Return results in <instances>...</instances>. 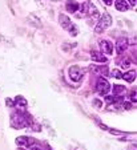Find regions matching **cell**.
I'll use <instances>...</instances> for the list:
<instances>
[{"mask_svg":"<svg viewBox=\"0 0 137 150\" xmlns=\"http://www.w3.org/2000/svg\"><path fill=\"white\" fill-rule=\"evenodd\" d=\"M33 124V121L31 120V116L26 112H17V113L12 114L11 118V125L16 129H21V127L29 126V125Z\"/></svg>","mask_w":137,"mask_h":150,"instance_id":"cell-1","label":"cell"},{"mask_svg":"<svg viewBox=\"0 0 137 150\" xmlns=\"http://www.w3.org/2000/svg\"><path fill=\"white\" fill-rule=\"evenodd\" d=\"M59 21H60L61 27H63L64 29H67L72 36H76V35L79 33L77 28L73 25V23L71 21V19H69L68 16H65V15H60V16H59Z\"/></svg>","mask_w":137,"mask_h":150,"instance_id":"cell-2","label":"cell"},{"mask_svg":"<svg viewBox=\"0 0 137 150\" xmlns=\"http://www.w3.org/2000/svg\"><path fill=\"white\" fill-rule=\"evenodd\" d=\"M112 25V17L109 13H104L103 17L100 19V21L97 23L96 28H94V33H101V32H104L108 27Z\"/></svg>","mask_w":137,"mask_h":150,"instance_id":"cell-3","label":"cell"},{"mask_svg":"<svg viewBox=\"0 0 137 150\" xmlns=\"http://www.w3.org/2000/svg\"><path fill=\"white\" fill-rule=\"evenodd\" d=\"M96 88H97V92H99V93H100V94H104V96H105V94L108 93L109 91H111V85H109V82L106 81L105 79L100 77V79L97 80Z\"/></svg>","mask_w":137,"mask_h":150,"instance_id":"cell-4","label":"cell"},{"mask_svg":"<svg viewBox=\"0 0 137 150\" xmlns=\"http://www.w3.org/2000/svg\"><path fill=\"white\" fill-rule=\"evenodd\" d=\"M69 73V77H71V80H73V81H80L81 77H83V72H81V69L79 68L77 65H73L69 68L68 71Z\"/></svg>","mask_w":137,"mask_h":150,"instance_id":"cell-5","label":"cell"},{"mask_svg":"<svg viewBox=\"0 0 137 150\" xmlns=\"http://www.w3.org/2000/svg\"><path fill=\"white\" fill-rule=\"evenodd\" d=\"M16 144L23 145V146H27V147H32L36 144V139L32 138V137H19V138L16 139Z\"/></svg>","mask_w":137,"mask_h":150,"instance_id":"cell-6","label":"cell"},{"mask_svg":"<svg viewBox=\"0 0 137 150\" xmlns=\"http://www.w3.org/2000/svg\"><path fill=\"white\" fill-rule=\"evenodd\" d=\"M126 47H128V39H126V37H120V39L117 40V44H116L117 53H124Z\"/></svg>","mask_w":137,"mask_h":150,"instance_id":"cell-7","label":"cell"},{"mask_svg":"<svg viewBox=\"0 0 137 150\" xmlns=\"http://www.w3.org/2000/svg\"><path fill=\"white\" fill-rule=\"evenodd\" d=\"M100 48H101V53L112 54V52H113V45H112L108 40H103V41H100Z\"/></svg>","mask_w":137,"mask_h":150,"instance_id":"cell-8","label":"cell"},{"mask_svg":"<svg viewBox=\"0 0 137 150\" xmlns=\"http://www.w3.org/2000/svg\"><path fill=\"white\" fill-rule=\"evenodd\" d=\"M91 59L93 61H99V62H106V57L104 56L101 52H96V51H92L91 53Z\"/></svg>","mask_w":137,"mask_h":150,"instance_id":"cell-9","label":"cell"},{"mask_svg":"<svg viewBox=\"0 0 137 150\" xmlns=\"http://www.w3.org/2000/svg\"><path fill=\"white\" fill-rule=\"evenodd\" d=\"M116 8L119 9V11H126L129 7L125 0H116Z\"/></svg>","mask_w":137,"mask_h":150,"instance_id":"cell-10","label":"cell"},{"mask_svg":"<svg viewBox=\"0 0 137 150\" xmlns=\"http://www.w3.org/2000/svg\"><path fill=\"white\" fill-rule=\"evenodd\" d=\"M123 77L128 82H133L136 80V71H129L125 74H123Z\"/></svg>","mask_w":137,"mask_h":150,"instance_id":"cell-11","label":"cell"},{"mask_svg":"<svg viewBox=\"0 0 137 150\" xmlns=\"http://www.w3.org/2000/svg\"><path fill=\"white\" fill-rule=\"evenodd\" d=\"M79 8H80V6H79L76 1H73V0H71V1L67 3V9H68L69 12H76Z\"/></svg>","mask_w":137,"mask_h":150,"instance_id":"cell-12","label":"cell"},{"mask_svg":"<svg viewBox=\"0 0 137 150\" xmlns=\"http://www.w3.org/2000/svg\"><path fill=\"white\" fill-rule=\"evenodd\" d=\"M15 104L17 105V108H19V106H21V108H26L28 102H27V100L24 98V97L19 96V97H16V98H15Z\"/></svg>","mask_w":137,"mask_h":150,"instance_id":"cell-13","label":"cell"},{"mask_svg":"<svg viewBox=\"0 0 137 150\" xmlns=\"http://www.w3.org/2000/svg\"><path fill=\"white\" fill-rule=\"evenodd\" d=\"M92 72L93 73H99V74H104V76H106L108 74V68L106 67H97V68H93L92 69Z\"/></svg>","mask_w":137,"mask_h":150,"instance_id":"cell-14","label":"cell"},{"mask_svg":"<svg viewBox=\"0 0 137 150\" xmlns=\"http://www.w3.org/2000/svg\"><path fill=\"white\" fill-rule=\"evenodd\" d=\"M125 92V88L121 86V85H113V93L119 94V93H124Z\"/></svg>","mask_w":137,"mask_h":150,"instance_id":"cell-15","label":"cell"},{"mask_svg":"<svg viewBox=\"0 0 137 150\" xmlns=\"http://www.w3.org/2000/svg\"><path fill=\"white\" fill-rule=\"evenodd\" d=\"M112 77H114V79H123V73L120 71H117V69H113L112 71Z\"/></svg>","mask_w":137,"mask_h":150,"instance_id":"cell-16","label":"cell"},{"mask_svg":"<svg viewBox=\"0 0 137 150\" xmlns=\"http://www.w3.org/2000/svg\"><path fill=\"white\" fill-rule=\"evenodd\" d=\"M131 101L136 104V91H132L131 92Z\"/></svg>","mask_w":137,"mask_h":150,"instance_id":"cell-17","label":"cell"},{"mask_svg":"<svg viewBox=\"0 0 137 150\" xmlns=\"http://www.w3.org/2000/svg\"><path fill=\"white\" fill-rule=\"evenodd\" d=\"M129 65H131V61H129L128 59H125V60H124V61H123V67H125V68H128Z\"/></svg>","mask_w":137,"mask_h":150,"instance_id":"cell-18","label":"cell"},{"mask_svg":"<svg viewBox=\"0 0 137 150\" xmlns=\"http://www.w3.org/2000/svg\"><path fill=\"white\" fill-rule=\"evenodd\" d=\"M124 108L125 109H132V104L131 102H125V104H124Z\"/></svg>","mask_w":137,"mask_h":150,"instance_id":"cell-19","label":"cell"},{"mask_svg":"<svg viewBox=\"0 0 137 150\" xmlns=\"http://www.w3.org/2000/svg\"><path fill=\"white\" fill-rule=\"evenodd\" d=\"M103 1L106 4V6H112V0H103Z\"/></svg>","mask_w":137,"mask_h":150,"instance_id":"cell-20","label":"cell"},{"mask_svg":"<svg viewBox=\"0 0 137 150\" xmlns=\"http://www.w3.org/2000/svg\"><path fill=\"white\" fill-rule=\"evenodd\" d=\"M93 104L96 105V106H101V102H100V101H97V100H94V101H93Z\"/></svg>","mask_w":137,"mask_h":150,"instance_id":"cell-21","label":"cell"},{"mask_svg":"<svg viewBox=\"0 0 137 150\" xmlns=\"http://www.w3.org/2000/svg\"><path fill=\"white\" fill-rule=\"evenodd\" d=\"M129 3H131V6H136V0H129Z\"/></svg>","mask_w":137,"mask_h":150,"instance_id":"cell-22","label":"cell"},{"mask_svg":"<svg viewBox=\"0 0 137 150\" xmlns=\"http://www.w3.org/2000/svg\"><path fill=\"white\" fill-rule=\"evenodd\" d=\"M75 150H84V149H81V147H77V149H75Z\"/></svg>","mask_w":137,"mask_h":150,"instance_id":"cell-23","label":"cell"}]
</instances>
